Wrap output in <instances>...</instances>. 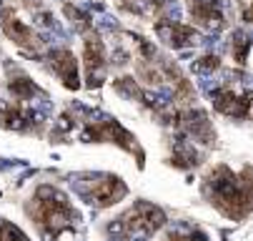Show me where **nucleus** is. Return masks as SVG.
Segmentation results:
<instances>
[{
	"label": "nucleus",
	"instance_id": "1",
	"mask_svg": "<svg viewBox=\"0 0 253 241\" xmlns=\"http://www.w3.org/2000/svg\"><path fill=\"white\" fill-rule=\"evenodd\" d=\"M30 216H33V221L38 224V229L48 239H55L60 231L73 226L76 211H73V206L68 203V198L60 191H55L50 186H43L38 191V196L33 198Z\"/></svg>",
	"mask_w": 253,
	"mask_h": 241
},
{
	"label": "nucleus",
	"instance_id": "4",
	"mask_svg": "<svg viewBox=\"0 0 253 241\" xmlns=\"http://www.w3.org/2000/svg\"><path fill=\"white\" fill-rule=\"evenodd\" d=\"M50 60H53L55 73L63 78V83L68 88H76L78 86V63H76L73 53H70V50H55L50 55Z\"/></svg>",
	"mask_w": 253,
	"mask_h": 241
},
{
	"label": "nucleus",
	"instance_id": "2",
	"mask_svg": "<svg viewBox=\"0 0 253 241\" xmlns=\"http://www.w3.org/2000/svg\"><path fill=\"white\" fill-rule=\"evenodd\" d=\"M161 226H163L161 209H156V206H151V203H138L128 214H123L118 219L116 226H111V234L116 231V234H123L128 239L130 236H148Z\"/></svg>",
	"mask_w": 253,
	"mask_h": 241
},
{
	"label": "nucleus",
	"instance_id": "3",
	"mask_svg": "<svg viewBox=\"0 0 253 241\" xmlns=\"http://www.w3.org/2000/svg\"><path fill=\"white\" fill-rule=\"evenodd\" d=\"M81 193L88 198V203L111 206L126 196V186L116 176H85V181L81 184Z\"/></svg>",
	"mask_w": 253,
	"mask_h": 241
}]
</instances>
